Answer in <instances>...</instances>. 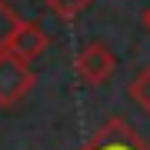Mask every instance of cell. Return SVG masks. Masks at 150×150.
<instances>
[{"instance_id":"3","label":"cell","mask_w":150,"mask_h":150,"mask_svg":"<svg viewBox=\"0 0 150 150\" xmlns=\"http://www.w3.org/2000/svg\"><path fill=\"white\" fill-rule=\"evenodd\" d=\"M80 150H150V144L123 117H110Z\"/></svg>"},{"instance_id":"2","label":"cell","mask_w":150,"mask_h":150,"mask_svg":"<svg viewBox=\"0 0 150 150\" xmlns=\"http://www.w3.org/2000/svg\"><path fill=\"white\" fill-rule=\"evenodd\" d=\"M74 70H77V77H80L83 83L100 87V83H107L113 77L117 57H113V50L107 47V43L93 40V43H87V47H80V54L74 57Z\"/></svg>"},{"instance_id":"7","label":"cell","mask_w":150,"mask_h":150,"mask_svg":"<svg viewBox=\"0 0 150 150\" xmlns=\"http://www.w3.org/2000/svg\"><path fill=\"white\" fill-rule=\"evenodd\" d=\"M43 4H47L57 17H64V20H74V17L80 13V10H87L93 0H43Z\"/></svg>"},{"instance_id":"5","label":"cell","mask_w":150,"mask_h":150,"mask_svg":"<svg viewBox=\"0 0 150 150\" xmlns=\"http://www.w3.org/2000/svg\"><path fill=\"white\" fill-rule=\"evenodd\" d=\"M127 93H130V100H134L137 107L150 117V64L134 74V80L127 83Z\"/></svg>"},{"instance_id":"4","label":"cell","mask_w":150,"mask_h":150,"mask_svg":"<svg viewBox=\"0 0 150 150\" xmlns=\"http://www.w3.org/2000/svg\"><path fill=\"white\" fill-rule=\"evenodd\" d=\"M7 50L30 64V60H37L43 50H47V30H43L37 20H20V27L13 30L10 47H7Z\"/></svg>"},{"instance_id":"8","label":"cell","mask_w":150,"mask_h":150,"mask_svg":"<svg viewBox=\"0 0 150 150\" xmlns=\"http://www.w3.org/2000/svg\"><path fill=\"white\" fill-rule=\"evenodd\" d=\"M144 27H147V33H150V7L144 10Z\"/></svg>"},{"instance_id":"6","label":"cell","mask_w":150,"mask_h":150,"mask_svg":"<svg viewBox=\"0 0 150 150\" xmlns=\"http://www.w3.org/2000/svg\"><path fill=\"white\" fill-rule=\"evenodd\" d=\"M17 27H20V17L10 10V4H7V0H0V54L10 47V37H13Z\"/></svg>"},{"instance_id":"1","label":"cell","mask_w":150,"mask_h":150,"mask_svg":"<svg viewBox=\"0 0 150 150\" xmlns=\"http://www.w3.org/2000/svg\"><path fill=\"white\" fill-rule=\"evenodd\" d=\"M33 83H37V77H33L30 64L20 60L17 54H10V50H4L0 54V107L20 103L33 90Z\"/></svg>"}]
</instances>
